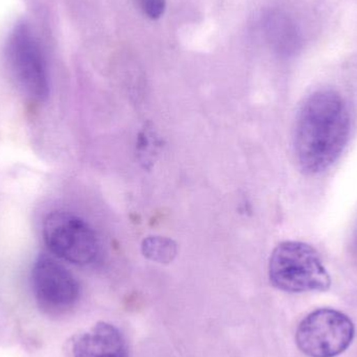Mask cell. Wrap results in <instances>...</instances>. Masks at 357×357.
Returning <instances> with one entry per match:
<instances>
[{"instance_id": "6da1fadb", "label": "cell", "mask_w": 357, "mask_h": 357, "mask_svg": "<svg viewBox=\"0 0 357 357\" xmlns=\"http://www.w3.org/2000/svg\"><path fill=\"white\" fill-rule=\"evenodd\" d=\"M347 105L333 90H320L302 104L294 134L296 160L306 175L324 173L341 157L349 140Z\"/></svg>"}, {"instance_id": "7a4b0ae2", "label": "cell", "mask_w": 357, "mask_h": 357, "mask_svg": "<svg viewBox=\"0 0 357 357\" xmlns=\"http://www.w3.org/2000/svg\"><path fill=\"white\" fill-rule=\"evenodd\" d=\"M268 277L276 289L285 293L326 291L331 275L316 249L302 241L279 243L270 258Z\"/></svg>"}, {"instance_id": "3957f363", "label": "cell", "mask_w": 357, "mask_h": 357, "mask_svg": "<svg viewBox=\"0 0 357 357\" xmlns=\"http://www.w3.org/2000/svg\"><path fill=\"white\" fill-rule=\"evenodd\" d=\"M356 327L351 319L333 308H319L298 325L296 343L308 357H337L354 342Z\"/></svg>"}, {"instance_id": "277c9868", "label": "cell", "mask_w": 357, "mask_h": 357, "mask_svg": "<svg viewBox=\"0 0 357 357\" xmlns=\"http://www.w3.org/2000/svg\"><path fill=\"white\" fill-rule=\"evenodd\" d=\"M43 238L54 256L77 266H89L100 256V241L93 229L71 212L48 214L43 222Z\"/></svg>"}, {"instance_id": "5b68a950", "label": "cell", "mask_w": 357, "mask_h": 357, "mask_svg": "<svg viewBox=\"0 0 357 357\" xmlns=\"http://www.w3.org/2000/svg\"><path fill=\"white\" fill-rule=\"evenodd\" d=\"M6 58L21 91L33 102H43L50 93L47 66L39 42L25 23L15 26L6 43Z\"/></svg>"}, {"instance_id": "8992f818", "label": "cell", "mask_w": 357, "mask_h": 357, "mask_svg": "<svg viewBox=\"0 0 357 357\" xmlns=\"http://www.w3.org/2000/svg\"><path fill=\"white\" fill-rule=\"evenodd\" d=\"M31 287L38 307L50 317L68 314L81 295L79 282L73 273L47 255L36 260L31 271Z\"/></svg>"}, {"instance_id": "52a82bcc", "label": "cell", "mask_w": 357, "mask_h": 357, "mask_svg": "<svg viewBox=\"0 0 357 357\" xmlns=\"http://www.w3.org/2000/svg\"><path fill=\"white\" fill-rule=\"evenodd\" d=\"M73 357H130L121 331L106 322H100L79 333L71 344Z\"/></svg>"}, {"instance_id": "ba28073f", "label": "cell", "mask_w": 357, "mask_h": 357, "mask_svg": "<svg viewBox=\"0 0 357 357\" xmlns=\"http://www.w3.org/2000/svg\"><path fill=\"white\" fill-rule=\"evenodd\" d=\"M262 31L271 47L281 56H291L300 47L301 38L296 23L280 10H268L262 16Z\"/></svg>"}, {"instance_id": "9c48e42d", "label": "cell", "mask_w": 357, "mask_h": 357, "mask_svg": "<svg viewBox=\"0 0 357 357\" xmlns=\"http://www.w3.org/2000/svg\"><path fill=\"white\" fill-rule=\"evenodd\" d=\"M142 253L158 264H169L177 255V245L167 237L151 236L142 243Z\"/></svg>"}, {"instance_id": "30bf717a", "label": "cell", "mask_w": 357, "mask_h": 357, "mask_svg": "<svg viewBox=\"0 0 357 357\" xmlns=\"http://www.w3.org/2000/svg\"><path fill=\"white\" fill-rule=\"evenodd\" d=\"M142 12L152 19L161 17L165 12V0H136Z\"/></svg>"}]
</instances>
